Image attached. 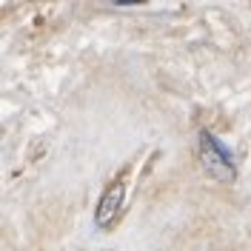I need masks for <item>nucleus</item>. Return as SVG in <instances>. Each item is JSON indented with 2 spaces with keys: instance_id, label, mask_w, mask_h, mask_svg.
Segmentation results:
<instances>
[{
  "instance_id": "2",
  "label": "nucleus",
  "mask_w": 251,
  "mask_h": 251,
  "mask_svg": "<svg viewBox=\"0 0 251 251\" xmlns=\"http://www.w3.org/2000/svg\"><path fill=\"white\" fill-rule=\"evenodd\" d=\"M123 197H126V172L117 174V180H111V186L103 191V197H100V203H97V226L100 228H109L114 217L120 214V208H123Z\"/></svg>"
},
{
  "instance_id": "1",
  "label": "nucleus",
  "mask_w": 251,
  "mask_h": 251,
  "mask_svg": "<svg viewBox=\"0 0 251 251\" xmlns=\"http://www.w3.org/2000/svg\"><path fill=\"white\" fill-rule=\"evenodd\" d=\"M200 166L217 183H234V177H237L231 149H226L211 131H200Z\"/></svg>"
},
{
  "instance_id": "3",
  "label": "nucleus",
  "mask_w": 251,
  "mask_h": 251,
  "mask_svg": "<svg viewBox=\"0 0 251 251\" xmlns=\"http://www.w3.org/2000/svg\"><path fill=\"white\" fill-rule=\"evenodd\" d=\"M117 6H134V3H146V0H114Z\"/></svg>"
}]
</instances>
